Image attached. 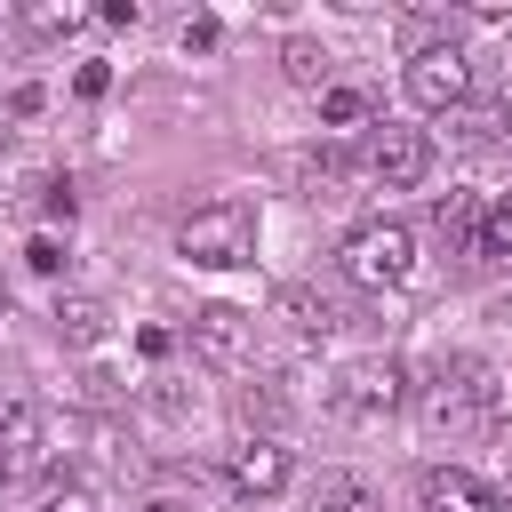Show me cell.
Masks as SVG:
<instances>
[{
    "label": "cell",
    "instance_id": "cell-17",
    "mask_svg": "<svg viewBox=\"0 0 512 512\" xmlns=\"http://www.w3.org/2000/svg\"><path fill=\"white\" fill-rule=\"evenodd\" d=\"M280 64H288V80H296V88L328 96V48H320V40H304V32H296V40H280Z\"/></svg>",
    "mask_w": 512,
    "mask_h": 512
},
{
    "label": "cell",
    "instance_id": "cell-20",
    "mask_svg": "<svg viewBox=\"0 0 512 512\" xmlns=\"http://www.w3.org/2000/svg\"><path fill=\"white\" fill-rule=\"evenodd\" d=\"M24 264H32V272H64V240H56V232H32Z\"/></svg>",
    "mask_w": 512,
    "mask_h": 512
},
{
    "label": "cell",
    "instance_id": "cell-23",
    "mask_svg": "<svg viewBox=\"0 0 512 512\" xmlns=\"http://www.w3.org/2000/svg\"><path fill=\"white\" fill-rule=\"evenodd\" d=\"M72 88H80V96H104V88H112V72H104V64H80V72H72Z\"/></svg>",
    "mask_w": 512,
    "mask_h": 512
},
{
    "label": "cell",
    "instance_id": "cell-9",
    "mask_svg": "<svg viewBox=\"0 0 512 512\" xmlns=\"http://www.w3.org/2000/svg\"><path fill=\"white\" fill-rule=\"evenodd\" d=\"M416 504H424V512H496V488L472 480L464 464H432V472L416 480Z\"/></svg>",
    "mask_w": 512,
    "mask_h": 512
},
{
    "label": "cell",
    "instance_id": "cell-16",
    "mask_svg": "<svg viewBox=\"0 0 512 512\" xmlns=\"http://www.w3.org/2000/svg\"><path fill=\"white\" fill-rule=\"evenodd\" d=\"M472 256H512V192H488V200H480Z\"/></svg>",
    "mask_w": 512,
    "mask_h": 512
},
{
    "label": "cell",
    "instance_id": "cell-21",
    "mask_svg": "<svg viewBox=\"0 0 512 512\" xmlns=\"http://www.w3.org/2000/svg\"><path fill=\"white\" fill-rule=\"evenodd\" d=\"M40 512H96V496H88V488H48Z\"/></svg>",
    "mask_w": 512,
    "mask_h": 512
},
{
    "label": "cell",
    "instance_id": "cell-5",
    "mask_svg": "<svg viewBox=\"0 0 512 512\" xmlns=\"http://www.w3.org/2000/svg\"><path fill=\"white\" fill-rule=\"evenodd\" d=\"M192 352H200V368L240 376V368L256 360V320H248L240 304H200V312H192Z\"/></svg>",
    "mask_w": 512,
    "mask_h": 512
},
{
    "label": "cell",
    "instance_id": "cell-6",
    "mask_svg": "<svg viewBox=\"0 0 512 512\" xmlns=\"http://www.w3.org/2000/svg\"><path fill=\"white\" fill-rule=\"evenodd\" d=\"M400 400H408V368H400L392 352H368V360H352V368L336 376V408H344V416H360V424L392 416Z\"/></svg>",
    "mask_w": 512,
    "mask_h": 512
},
{
    "label": "cell",
    "instance_id": "cell-2",
    "mask_svg": "<svg viewBox=\"0 0 512 512\" xmlns=\"http://www.w3.org/2000/svg\"><path fill=\"white\" fill-rule=\"evenodd\" d=\"M336 272H344L352 288H400V280L416 272V232H408L400 216H368V224L344 232Z\"/></svg>",
    "mask_w": 512,
    "mask_h": 512
},
{
    "label": "cell",
    "instance_id": "cell-13",
    "mask_svg": "<svg viewBox=\"0 0 512 512\" xmlns=\"http://www.w3.org/2000/svg\"><path fill=\"white\" fill-rule=\"evenodd\" d=\"M312 512H384V496L360 472H320L312 480Z\"/></svg>",
    "mask_w": 512,
    "mask_h": 512
},
{
    "label": "cell",
    "instance_id": "cell-1",
    "mask_svg": "<svg viewBox=\"0 0 512 512\" xmlns=\"http://www.w3.org/2000/svg\"><path fill=\"white\" fill-rule=\"evenodd\" d=\"M176 256H192V264H208V272L256 264V200H240V192L200 200V208L176 224Z\"/></svg>",
    "mask_w": 512,
    "mask_h": 512
},
{
    "label": "cell",
    "instance_id": "cell-3",
    "mask_svg": "<svg viewBox=\"0 0 512 512\" xmlns=\"http://www.w3.org/2000/svg\"><path fill=\"white\" fill-rule=\"evenodd\" d=\"M488 408H496V376H488L480 360H448V368L432 376V392H424V424H432V432H472Z\"/></svg>",
    "mask_w": 512,
    "mask_h": 512
},
{
    "label": "cell",
    "instance_id": "cell-25",
    "mask_svg": "<svg viewBox=\"0 0 512 512\" xmlns=\"http://www.w3.org/2000/svg\"><path fill=\"white\" fill-rule=\"evenodd\" d=\"M504 320H512V296H504Z\"/></svg>",
    "mask_w": 512,
    "mask_h": 512
},
{
    "label": "cell",
    "instance_id": "cell-24",
    "mask_svg": "<svg viewBox=\"0 0 512 512\" xmlns=\"http://www.w3.org/2000/svg\"><path fill=\"white\" fill-rule=\"evenodd\" d=\"M8 480H16V464H8V456H0V488H8Z\"/></svg>",
    "mask_w": 512,
    "mask_h": 512
},
{
    "label": "cell",
    "instance_id": "cell-7",
    "mask_svg": "<svg viewBox=\"0 0 512 512\" xmlns=\"http://www.w3.org/2000/svg\"><path fill=\"white\" fill-rule=\"evenodd\" d=\"M368 176H376L384 192H416V184L432 176V136H424V128L384 120V128H376V144H368Z\"/></svg>",
    "mask_w": 512,
    "mask_h": 512
},
{
    "label": "cell",
    "instance_id": "cell-22",
    "mask_svg": "<svg viewBox=\"0 0 512 512\" xmlns=\"http://www.w3.org/2000/svg\"><path fill=\"white\" fill-rule=\"evenodd\" d=\"M184 48H192V56L216 48V16H184Z\"/></svg>",
    "mask_w": 512,
    "mask_h": 512
},
{
    "label": "cell",
    "instance_id": "cell-18",
    "mask_svg": "<svg viewBox=\"0 0 512 512\" xmlns=\"http://www.w3.org/2000/svg\"><path fill=\"white\" fill-rule=\"evenodd\" d=\"M368 112H376V104H368L360 88H328V96H320V128H360Z\"/></svg>",
    "mask_w": 512,
    "mask_h": 512
},
{
    "label": "cell",
    "instance_id": "cell-15",
    "mask_svg": "<svg viewBox=\"0 0 512 512\" xmlns=\"http://www.w3.org/2000/svg\"><path fill=\"white\" fill-rule=\"evenodd\" d=\"M288 416H296L288 376H264V384H248V392H240V424H288Z\"/></svg>",
    "mask_w": 512,
    "mask_h": 512
},
{
    "label": "cell",
    "instance_id": "cell-12",
    "mask_svg": "<svg viewBox=\"0 0 512 512\" xmlns=\"http://www.w3.org/2000/svg\"><path fill=\"white\" fill-rule=\"evenodd\" d=\"M272 304H280V320H288L296 336H336V328H344V312H336L320 288H280Z\"/></svg>",
    "mask_w": 512,
    "mask_h": 512
},
{
    "label": "cell",
    "instance_id": "cell-10",
    "mask_svg": "<svg viewBox=\"0 0 512 512\" xmlns=\"http://www.w3.org/2000/svg\"><path fill=\"white\" fill-rule=\"evenodd\" d=\"M504 120H512V112H504L496 96H480V104L464 96L456 112H440V136H448V144H464V152H480V144H496V136H504Z\"/></svg>",
    "mask_w": 512,
    "mask_h": 512
},
{
    "label": "cell",
    "instance_id": "cell-8",
    "mask_svg": "<svg viewBox=\"0 0 512 512\" xmlns=\"http://www.w3.org/2000/svg\"><path fill=\"white\" fill-rule=\"evenodd\" d=\"M224 472H232V488H240L248 504H272V496L288 488V472H296V464H288V448H280L272 432H248V440L232 448V464H224Z\"/></svg>",
    "mask_w": 512,
    "mask_h": 512
},
{
    "label": "cell",
    "instance_id": "cell-19",
    "mask_svg": "<svg viewBox=\"0 0 512 512\" xmlns=\"http://www.w3.org/2000/svg\"><path fill=\"white\" fill-rule=\"evenodd\" d=\"M24 24H32L40 40H56V32H80V8H72V0H32Z\"/></svg>",
    "mask_w": 512,
    "mask_h": 512
},
{
    "label": "cell",
    "instance_id": "cell-14",
    "mask_svg": "<svg viewBox=\"0 0 512 512\" xmlns=\"http://www.w3.org/2000/svg\"><path fill=\"white\" fill-rule=\"evenodd\" d=\"M104 328H112V312H104L96 296H64V304H56V336H64L72 352H88V344H104Z\"/></svg>",
    "mask_w": 512,
    "mask_h": 512
},
{
    "label": "cell",
    "instance_id": "cell-11",
    "mask_svg": "<svg viewBox=\"0 0 512 512\" xmlns=\"http://www.w3.org/2000/svg\"><path fill=\"white\" fill-rule=\"evenodd\" d=\"M480 200H488V192H472V184H456V192H440V200H432V232H440L456 256H472V224H480Z\"/></svg>",
    "mask_w": 512,
    "mask_h": 512
},
{
    "label": "cell",
    "instance_id": "cell-4",
    "mask_svg": "<svg viewBox=\"0 0 512 512\" xmlns=\"http://www.w3.org/2000/svg\"><path fill=\"white\" fill-rule=\"evenodd\" d=\"M472 96V56L456 48V40H424L416 56H408V104H424L432 120L440 112H456Z\"/></svg>",
    "mask_w": 512,
    "mask_h": 512
}]
</instances>
